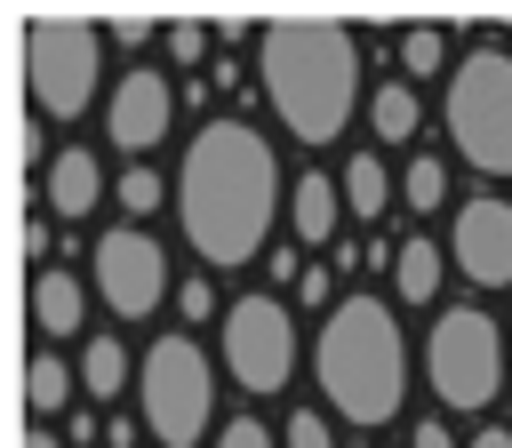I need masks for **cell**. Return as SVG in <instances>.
I'll use <instances>...</instances> for the list:
<instances>
[{"mask_svg":"<svg viewBox=\"0 0 512 448\" xmlns=\"http://www.w3.org/2000/svg\"><path fill=\"white\" fill-rule=\"evenodd\" d=\"M176 216H184V240L208 264H248L272 240V216H280V160H272V144L248 120H232V112L192 128L184 168H176Z\"/></svg>","mask_w":512,"mask_h":448,"instance_id":"1","label":"cell"},{"mask_svg":"<svg viewBox=\"0 0 512 448\" xmlns=\"http://www.w3.org/2000/svg\"><path fill=\"white\" fill-rule=\"evenodd\" d=\"M264 88H272V112L288 120V136H304V144L344 136L352 96H360L352 32L344 24H272L264 32Z\"/></svg>","mask_w":512,"mask_h":448,"instance_id":"2","label":"cell"},{"mask_svg":"<svg viewBox=\"0 0 512 448\" xmlns=\"http://www.w3.org/2000/svg\"><path fill=\"white\" fill-rule=\"evenodd\" d=\"M320 392L336 400V416L352 424H392L400 416V392H408V352H400V328L376 296H344L320 328Z\"/></svg>","mask_w":512,"mask_h":448,"instance_id":"3","label":"cell"},{"mask_svg":"<svg viewBox=\"0 0 512 448\" xmlns=\"http://www.w3.org/2000/svg\"><path fill=\"white\" fill-rule=\"evenodd\" d=\"M448 136L480 176H512V56L504 48H472L448 72Z\"/></svg>","mask_w":512,"mask_h":448,"instance_id":"4","label":"cell"},{"mask_svg":"<svg viewBox=\"0 0 512 448\" xmlns=\"http://www.w3.org/2000/svg\"><path fill=\"white\" fill-rule=\"evenodd\" d=\"M24 72H32V112L72 120V112L96 96L104 32L80 24V16H32V24H24Z\"/></svg>","mask_w":512,"mask_h":448,"instance_id":"5","label":"cell"},{"mask_svg":"<svg viewBox=\"0 0 512 448\" xmlns=\"http://www.w3.org/2000/svg\"><path fill=\"white\" fill-rule=\"evenodd\" d=\"M424 376H432V392H440L448 408H488V400H496V376H504V336H496V320L472 312V304H448V312L432 320V336H424Z\"/></svg>","mask_w":512,"mask_h":448,"instance_id":"6","label":"cell"},{"mask_svg":"<svg viewBox=\"0 0 512 448\" xmlns=\"http://www.w3.org/2000/svg\"><path fill=\"white\" fill-rule=\"evenodd\" d=\"M208 416H216V376H208L200 344L192 336H160L144 352V424L168 448H192L208 432Z\"/></svg>","mask_w":512,"mask_h":448,"instance_id":"7","label":"cell"},{"mask_svg":"<svg viewBox=\"0 0 512 448\" xmlns=\"http://www.w3.org/2000/svg\"><path fill=\"white\" fill-rule=\"evenodd\" d=\"M224 368L240 376V392H280L296 368V320L280 296H232L224 304Z\"/></svg>","mask_w":512,"mask_h":448,"instance_id":"8","label":"cell"},{"mask_svg":"<svg viewBox=\"0 0 512 448\" xmlns=\"http://www.w3.org/2000/svg\"><path fill=\"white\" fill-rule=\"evenodd\" d=\"M96 288H104V304H112L120 320H144V312L160 304V288H168V256H160V240H144L136 224L96 232Z\"/></svg>","mask_w":512,"mask_h":448,"instance_id":"9","label":"cell"},{"mask_svg":"<svg viewBox=\"0 0 512 448\" xmlns=\"http://www.w3.org/2000/svg\"><path fill=\"white\" fill-rule=\"evenodd\" d=\"M456 272L472 288H512V200H464L456 208Z\"/></svg>","mask_w":512,"mask_h":448,"instance_id":"10","label":"cell"},{"mask_svg":"<svg viewBox=\"0 0 512 448\" xmlns=\"http://www.w3.org/2000/svg\"><path fill=\"white\" fill-rule=\"evenodd\" d=\"M168 112H176V96H168L160 72H120V88H112V104H104V136H112L120 152H152V144L168 136Z\"/></svg>","mask_w":512,"mask_h":448,"instance_id":"11","label":"cell"},{"mask_svg":"<svg viewBox=\"0 0 512 448\" xmlns=\"http://www.w3.org/2000/svg\"><path fill=\"white\" fill-rule=\"evenodd\" d=\"M288 224H296V240H304V248H336L344 184H328L320 168H312V176H296V192H288Z\"/></svg>","mask_w":512,"mask_h":448,"instance_id":"12","label":"cell"},{"mask_svg":"<svg viewBox=\"0 0 512 448\" xmlns=\"http://www.w3.org/2000/svg\"><path fill=\"white\" fill-rule=\"evenodd\" d=\"M40 192H48V208H56V216H88V208H96V192H104V176H96V160H88V152H56Z\"/></svg>","mask_w":512,"mask_h":448,"instance_id":"13","label":"cell"},{"mask_svg":"<svg viewBox=\"0 0 512 448\" xmlns=\"http://www.w3.org/2000/svg\"><path fill=\"white\" fill-rule=\"evenodd\" d=\"M392 288H400V304H432L440 296V248L432 240H400L392 248Z\"/></svg>","mask_w":512,"mask_h":448,"instance_id":"14","label":"cell"},{"mask_svg":"<svg viewBox=\"0 0 512 448\" xmlns=\"http://www.w3.org/2000/svg\"><path fill=\"white\" fill-rule=\"evenodd\" d=\"M32 328H40V336H72V328H80V288H72L64 272H40V280H32Z\"/></svg>","mask_w":512,"mask_h":448,"instance_id":"15","label":"cell"},{"mask_svg":"<svg viewBox=\"0 0 512 448\" xmlns=\"http://www.w3.org/2000/svg\"><path fill=\"white\" fill-rule=\"evenodd\" d=\"M384 200H392V184H384V160H376V152L344 160V208H352V216H384Z\"/></svg>","mask_w":512,"mask_h":448,"instance_id":"16","label":"cell"},{"mask_svg":"<svg viewBox=\"0 0 512 448\" xmlns=\"http://www.w3.org/2000/svg\"><path fill=\"white\" fill-rule=\"evenodd\" d=\"M80 384H88L96 400H120V384H128V352H120L112 336H96V344L80 352Z\"/></svg>","mask_w":512,"mask_h":448,"instance_id":"17","label":"cell"},{"mask_svg":"<svg viewBox=\"0 0 512 448\" xmlns=\"http://www.w3.org/2000/svg\"><path fill=\"white\" fill-rule=\"evenodd\" d=\"M24 400H32V416H56V408L72 400V376H64L56 352H32V368H24Z\"/></svg>","mask_w":512,"mask_h":448,"instance_id":"18","label":"cell"},{"mask_svg":"<svg viewBox=\"0 0 512 448\" xmlns=\"http://www.w3.org/2000/svg\"><path fill=\"white\" fill-rule=\"evenodd\" d=\"M368 120H376V136H384V144H400V136H416V120H424V112H416V96H408V88H376Z\"/></svg>","mask_w":512,"mask_h":448,"instance_id":"19","label":"cell"},{"mask_svg":"<svg viewBox=\"0 0 512 448\" xmlns=\"http://www.w3.org/2000/svg\"><path fill=\"white\" fill-rule=\"evenodd\" d=\"M400 192H408V208H448V168L432 152H416L408 176H400Z\"/></svg>","mask_w":512,"mask_h":448,"instance_id":"20","label":"cell"},{"mask_svg":"<svg viewBox=\"0 0 512 448\" xmlns=\"http://www.w3.org/2000/svg\"><path fill=\"white\" fill-rule=\"evenodd\" d=\"M400 64H408V72H440V64H448V32H440V24H408V32H400Z\"/></svg>","mask_w":512,"mask_h":448,"instance_id":"21","label":"cell"},{"mask_svg":"<svg viewBox=\"0 0 512 448\" xmlns=\"http://www.w3.org/2000/svg\"><path fill=\"white\" fill-rule=\"evenodd\" d=\"M160 192H168V184H160L152 168H128V184H120V208H128V216H152V208H160Z\"/></svg>","mask_w":512,"mask_h":448,"instance_id":"22","label":"cell"},{"mask_svg":"<svg viewBox=\"0 0 512 448\" xmlns=\"http://www.w3.org/2000/svg\"><path fill=\"white\" fill-rule=\"evenodd\" d=\"M280 448H336V440H328V424H320L312 408H296V416H288V432H280Z\"/></svg>","mask_w":512,"mask_h":448,"instance_id":"23","label":"cell"},{"mask_svg":"<svg viewBox=\"0 0 512 448\" xmlns=\"http://www.w3.org/2000/svg\"><path fill=\"white\" fill-rule=\"evenodd\" d=\"M216 448H280V440H272V432H264L256 416H232V424L216 432Z\"/></svg>","mask_w":512,"mask_h":448,"instance_id":"24","label":"cell"},{"mask_svg":"<svg viewBox=\"0 0 512 448\" xmlns=\"http://www.w3.org/2000/svg\"><path fill=\"white\" fill-rule=\"evenodd\" d=\"M168 56H176V64H200V56H208V32H200V24H168Z\"/></svg>","mask_w":512,"mask_h":448,"instance_id":"25","label":"cell"},{"mask_svg":"<svg viewBox=\"0 0 512 448\" xmlns=\"http://www.w3.org/2000/svg\"><path fill=\"white\" fill-rule=\"evenodd\" d=\"M176 304H184V320H208V312H216V288H208V280H184Z\"/></svg>","mask_w":512,"mask_h":448,"instance_id":"26","label":"cell"},{"mask_svg":"<svg viewBox=\"0 0 512 448\" xmlns=\"http://www.w3.org/2000/svg\"><path fill=\"white\" fill-rule=\"evenodd\" d=\"M112 40H120V48H144L152 24H144V16H112Z\"/></svg>","mask_w":512,"mask_h":448,"instance_id":"27","label":"cell"},{"mask_svg":"<svg viewBox=\"0 0 512 448\" xmlns=\"http://www.w3.org/2000/svg\"><path fill=\"white\" fill-rule=\"evenodd\" d=\"M16 160H24V168H40V160H48V152H40V128H32V120L16 128Z\"/></svg>","mask_w":512,"mask_h":448,"instance_id":"28","label":"cell"},{"mask_svg":"<svg viewBox=\"0 0 512 448\" xmlns=\"http://www.w3.org/2000/svg\"><path fill=\"white\" fill-rule=\"evenodd\" d=\"M416 448H456V440H448V424H440V416H424V424H416Z\"/></svg>","mask_w":512,"mask_h":448,"instance_id":"29","label":"cell"},{"mask_svg":"<svg viewBox=\"0 0 512 448\" xmlns=\"http://www.w3.org/2000/svg\"><path fill=\"white\" fill-rule=\"evenodd\" d=\"M472 448H512V432H504V424H488V432H480Z\"/></svg>","mask_w":512,"mask_h":448,"instance_id":"30","label":"cell"},{"mask_svg":"<svg viewBox=\"0 0 512 448\" xmlns=\"http://www.w3.org/2000/svg\"><path fill=\"white\" fill-rule=\"evenodd\" d=\"M24 448H56V440H48V432H24Z\"/></svg>","mask_w":512,"mask_h":448,"instance_id":"31","label":"cell"}]
</instances>
